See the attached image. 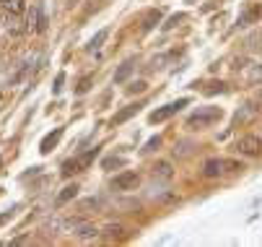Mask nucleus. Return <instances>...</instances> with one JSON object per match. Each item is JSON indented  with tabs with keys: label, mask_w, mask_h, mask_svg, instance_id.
Segmentation results:
<instances>
[{
	"label": "nucleus",
	"mask_w": 262,
	"mask_h": 247,
	"mask_svg": "<svg viewBox=\"0 0 262 247\" xmlns=\"http://www.w3.org/2000/svg\"><path fill=\"white\" fill-rule=\"evenodd\" d=\"M109 37V29H101V31H96L94 37H91V42H89V50H99L101 45H104V39Z\"/></svg>",
	"instance_id": "obj_14"
},
{
	"label": "nucleus",
	"mask_w": 262,
	"mask_h": 247,
	"mask_svg": "<svg viewBox=\"0 0 262 247\" xmlns=\"http://www.w3.org/2000/svg\"><path fill=\"white\" fill-rule=\"evenodd\" d=\"M96 156H99V149H91V151H86V154L78 156V159L65 161V164H62V177H70V174H76V172H83Z\"/></svg>",
	"instance_id": "obj_3"
},
{
	"label": "nucleus",
	"mask_w": 262,
	"mask_h": 247,
	"mask_svg": "<svg viewBox=\"0 0 262 247\" xmlns=\"http://www.w3.org/2000/svg\"><path fill=\"white\" fill-rule=\"evenodd\" d=\"M154 172H156V177H164V180H166V177H171V172H174V169H171L169 161H161V164H156Z\"/></svg>",
	"instance_id": "obj_17"
},
{
	"label": "nucleus",
	"mask_w": 262,
	"mask_h": 247,
	"mask_svg": "<svg viewBox=\"0 0 262 247\" xmlns=\"http://www.w3.org/2000/svg\"><path fill=\"white\" fill-rule=\"evenodd\" d=\"M159 21H161V11H159V8H154V11H148V13H145V18H143V26H140V29H143V31H151Z\"/></svg>",
	"instance_id": "obj_10"
},
{
	"label": "nucleus",
	"mask_w": 262,
	"mask_h": 247,
	"mask_svg": "<svg viewBox=\"0 0 262 247\" xmlns=\"http://www.w3.org/2000/svg\"><path fill=\"white\" fill-rule=\"evenodd\" d=\"M138 182H140V177L135 172H122L117 177H112V188L115 190H133V188H138Z\"/></svg>",
	"instance_id": "obj_6"
},
{
	"label": "nucleus",
	"mask_w": 262,
	"mask_h": 247,
	"mask_svg": "<svg viewBox=\"0 0 262 247\" xmlns=\"http://www.w3.org/2000/svg\"><path fill=\"white\" fill-rule=\"evenodd\" d=\"M182 18H184V13H177V16H171V18H169V21L164 24V29H171V26H177V24H179Z\"/></svg>",
	"instance_id": "obj_21"
},
{
	"label": "nucleus",
	"mask_w": 262,
	"mask_h": 247,
	"mask_svg": "<svg viewBox=\"0 0 262 247\" xmlns=\"http://www.w3.org/2000/svg\"><path fill=\"white\" fill-rule=\"evenodd\" d=\"M60 138H62V128H55L50 135H45V140H42V146H39V151L42 154H50L57 143H60Z\"/></svg>",
	"instance_id": "obj_8"
},
{
	"label": "nucleus",
	"mask_w": 262,
	"mask_h": 247,
	"mask_svg": "<svg viewBox=\"0 0 262 247\" xmlns=\"http://www.w3.org/2000/svg\"><path fill=\"white\" fill-rule=\"evenodd\" d=\"M138 110H140V104H130V107H125L122 112H117L115 117H112V125H122V122L130 120L133 115H138Z\"/></svg>",
	"instance_id": "obj_9"
},
{
	"label": "nucleus",
	"mask_w": 262,
	"mask_h": 247,
	"mask_svg": "<svg viewBox=\"0 0 262 247\" xmlns=\"http://www.w3.org/2000/svg\"><path fill=\"white\" fill-rule=\"evenodd\" d=\"M254 104H257V107H259V110H262V89H259V91H257V96H254Z\"/></svg>",
	"instance_id": "obj_27"
},
{
	"label": "nucleus",
	"mask_w": 262,
	"mask_h": 247,
	"mask_svg": "<svg viewBox=\"0 0 262 247\" xmlns=\"http://www.w3.org/2000/svg\"><path fill=\"white\" fill-rule=\"evenodd\" d=\"M257 112H259V107L254 101H247L244 107H239V112L234 115V128H239V125H244V122H249L252 117H257Z\"/></svg>",
	"instance_id": "obj_7"
},
{
	"label": "nucleus",
	"mask_w": 262,
	"mask_h": 247,
	"mask_svg": "<svg viewBox=\"0 0 262 247\" xmlns=\"http://www.w3.org/2000/svg\"><path fill=\"white\" fill-rule=\"evenodd\" d=\"M182 107H187V99H177V101L166 104V107L156 110V112L151 115V122H164V120H169L171 115H177V112H179Z\"/></svg>",
	"instance_id": "obj_5"
},
{
	"label": "nucleus",
	"mask_w": 262,
	"mask_h": 247,
	"mask_svg": "<svg viewBox=\"0 0 262 247\" xmlns=\"http://www.w3.org/2000/svg\"><path fill=\"white\" fill-rule=\"evenodd\" d=\"M47 29V16H45V11L39 8V16H36V34H42Z\"/></svg>",
	"instance_id": "obj_19"
},
{
	"label": "nucleus",
	"mask_w": 262,
	"mask_h": 247,
	"mask_svg": "<svg viewBox=\"0 0 262 247\" xmlns=\"http://www.w3.org/2000/svg\"><path fill=\"white\" fill-rule=\"evenodd\" d=\"M62 84H65V76L60 73V76L55 78V94H60V91H62Z\"/></svg>",
	"instance_id": "obj_25"
},
{
	"label": "nucleus",
	"mask_w": 262,
	"mask_h": 247,
	"mask_svg": "<svg viewBox=\"0 0 262 247\" xmlns=\"http://www.w3.org/2000/svg\"><path fill=\"white\" fill-rule=\"evenodd\" d=\"M89 86H91V78L86 76V78H81V81H78V89H76V91H78V94H83V91H89Z\"/></svg>",
	"instance_id": "obj_22"
},
{
	"label": "nucleus",
	"mask_w": 262,
	"mask_h": 247,
	"mask_svg": "<svg viewBox=\"0 0 262 247\" xmlns=\"http://www.w3.org/2000/svg\"><path fill=\"white\" fill-rule=\"evenodd\" d=\"M133 63H122L120 68H117V73H115V84H125L130 76H133Z\"/></svg>",
	"instance_id": "obj_11"
},
{
	"label": "nucleus",
	"mask_w": 262,
	"mask_h": 247,
	"mask_svg": "<svg viewBox=\"0 0 262 247\" xmlns=\"http://www.w3.org/2000/svg\"><path fill=\"white\" fill-rule=\"evenodd\" d=\"M239 154L244 156H259L262 154V138L259 135H244L236 140V146H234Z\"/></svg>",
	"instance_id": "obj_4"
},
{
	"label": "nucleus",
	"mask_w": 262,
	"mask_h": 247,
	"mask_svg": "<svg viewBox=\"0 0 262 247\" xmlns=\"http://www.w3.org/2000/svg\"><path fill=\"white\" fill-rule=\"evenodd\" d=\"M125 164V159H117V156H109V159H104V169H112V167H122Z\"/></svg>",
	"instance_id": "obj_20"
},
{
	"label": "nucleus",
	"mask_w": 262,
	"mask_h": 247,
	"mask_svg": "<svg viewBox=\"0 0 262 247\" xmlns=\"http://www.w3.org/2000/svg\"><path fill=\"white\" fill-rule=\"evenodd\" d=\"M36 16H39V6L29 8V16H26V29L29 31H36Z\"/></svg>",
	"instance_id": "obj_16"
},
{
	"label": "nucleus",
	"mask_w": 262,
	"mask_h": 247,
	"mask_svg": "<svg viewBox=\"0 0 262 247\" xmlns=\"http://www.w3.org/2000/svg\"><path fill=\"white\" fill-rule=\"evenodd\" d=\"M0 3H3V8L11 16H18V13H24V3H26V0H0Z\"/></svg>",
	"instance_id": "obj_12"
},
{
	"label": "nucleus",
	"mask_w": 262,
	"mask_h": 247,
	"mask_svg": "<svg viewBox=\"0 0 262 247\" xmlns=\"http://www.w3.org/2000/svg\"><path fill=\"white\" fill-rule=\"evenodd\" d=\"M221 110L218 107H200V110H195L192 115H190V120H187V125L190 128H195V130H200V128H208V125H213L215 120H221Z\"/></svg>",
	"instance_id": "obj_2"
},
{
	"label": "nucleus",
	"mask_w": 262,
	"mask_h": 247,
	"mask_svg": "<svg viewBox=\"0 0 262 247\" xmlns=\"http://www.w3.org/2000/svg\"><path fill=\"white\" fill-rule=\"evenodd\" d=\"M11 216H13V211H6V214H0V227L8 224V221H11Z\"/></svg>",
	"instance_id": "obj_26"
},
{
	"label": "nucleus",
	"mask_w": 262,
	"mask_h": 247,
	"mask_svg": "<svg viewBox=\"0 0 262 247\" xmlns=\"http://www.w3.org/2000/svg\"><path fill=\"white\" fill-rule=\"evenodd\" d=\"M122 232H125V229H122L120 224H109V227L104 229V234H106V237H122Z\"/></svg>",
	"instance_id": "obj_18"
},
{
	"label": "nucleus",
	"mask_w": 262,
	"mask_h": 247,
	"mask_svg": "<svg viewBox=\"0 0 262 247\" xmlns=\"http://www.w3.org/2000/svg\"><path fill=\"white\" fill-rule=\"evenodd\" d=\"M145 86H148L145 81H135V84H130V94H133V91L140 94V91H145Z\"/></svg>",
	"instance_id": "obj_23"
},
{
	"label": "nucleus",
	"mask_w": 262,
	"mask_h": 247,
	"mask_svg": "<svg viewBox=\"0 0 262 247\" xmlns=\"http://www.w3.org/2000/svg\"><path fill=\"white\" fill-rule=\"evenodd\" d=\"M242 164L236 159H208L203 164V174L205 177H223V174H229V172H239Z\"/></svg>",
	"instance_id": "obj_1"
},
{
	"label": "nucleus",
	"mask_w": 262,
	"mask_h": 247,
	"mask_svg": "<svg viewBox=\"0 0 262 247\" xmlns=\"http://www.w3.org/2000/svg\"><path fill=\"white\" fill-rule=\"evenodd\" d=\"M96 234H99V232H96L94 227H89V224H78V227H76V237H78V239H89V237H96Z\"/></svg>",
	"instance_id": "obj_15"
},
{
	"label": "nucleus",
	"mask_w": 262,
	"mask_h": 247,
	"mask_svg": "<svg viewBox=\"0 0 262 247\" xmlns=\"http://www.w3.org/2000/svg\"><path fill=\"white\" fill-rule=\"evenodd\" d=\"M76 195H78V185H68V188H62V193L57 195V205H62V203L73 200Z\"/></svg>",
	"instance_id": "obj_13"
},
{
	"label": "nucleus",
	"mask_w": 262,
	"mask_h": 247,
	"mask_svg": "<svg viewBox=\"0 0 262 247\" xmlns=\"http://www.w3.org/2000/svg\"><path fill=\"white\" fill-rule=\"evenodd\" d=\"M156 146H161V138L156 135V138H151L148 140V146H145V151H156Z\"/></svg>",
	"instance_id": "obj_24"
}]
</instances>
